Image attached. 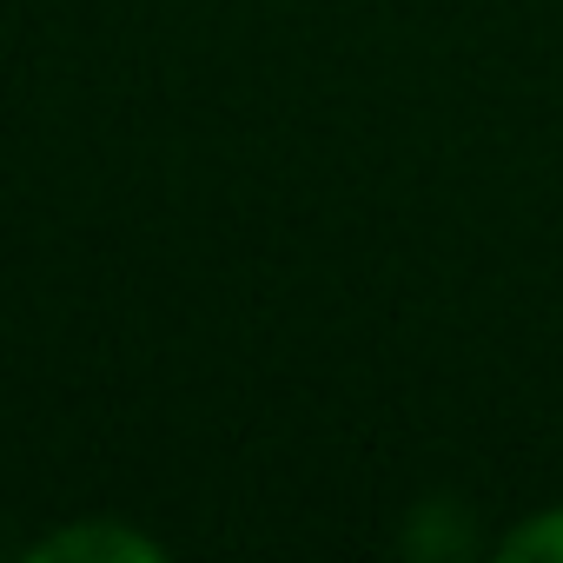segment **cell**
Here are the masks:
<instances>
[{
  "mask_svg": "<svg viewBox=\"0 0 563 563\" xmlns=\"http://www.w3.org/2000/svg\"><path fill=\"white\" fill-rule=\"evenodd\" d=\"M34 563H159V543H146L126 523H74L34 543Z\"/></svg>",
  "mask_w": 563,
  "mask_h": 563,
  "instance_id": "cell-1",
  "label": "cell"
},
{
  "mask_svg": "<svg viewBox=\"0 0 563 563\" xmlns=\"http://www.w3.org/2000/svg\"><path fill=\"white\" fill-rule=\"evenodd\" d=\"M504 556H517V563H530V556H556V563H563V510H550V517L523 523L517 537H504Z\"/></svg>",
  "mask_w": 563,
  "mask_h": 563,
  "instance_id": "cell-2",
  "label": "cell"
}]
</instances>
